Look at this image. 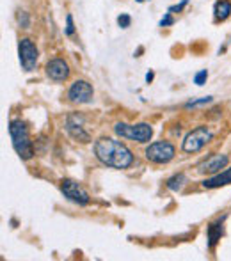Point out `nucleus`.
<instances>
[{"instance_id": "nucleus-24", "label": "nucleus", "mask_w": 231, "mask_h": 261, "mask_svg": "<svg viewBox=\"0 0 231 261\" xmlns=\"http://www.w3.org/2000/svg\"><path fill=\"white\" fill-rule=\"evenodd\" d=\"M137 2H139V4H142V2H146V0H137Z\"/></svg>"}, {"instance_id": "nucleus-4", "label": "nucleus", "mask_w": 231, "mask_h": 261, "mask_svg": "<svg viewBox=\"0 0 231 261\" xmlns=\"http://www.w3.org/2000/svg\"><path fill=\"white\" fill-rule=\"evenodd\" d=\"M212 137H214V134H212L210 128H208V126H197V128H194L192 132H189V134L185 135V139H183V144H182V149L185 153H197L212 141Z\"/></svg>"}, {"instance_id": "nucleus-19", "label": "nucleus", "mask_w": 231, "mask_h": 261, "mask_svg": "<svg viewBox=\"0 0 231 261\" xmlns=\"http://www.w3.org/2000/svg\"><path fill=\"white\" fill-rule=\"evenodd\" d=\"M207 79H208V71L207 69H201V71L196 73V76H194V84H196V86H203V84L207 82Z\"/></svg>"}, {"instance_id": "nucleus-14", "label": "nucleus", "mask_w": 231, "mask_h": 261, "mask_svg": "<svg viewBox=\"0 0 231 261\" xmlns=\"http://www.w3.org/2000/svg\"><path fill=\"white\" fill-rule=\"evenodd\" d=\"M214 14L217 21H224L231 14V0H219L214 7Z\"/></svg>"}, {"instance_id": "nucleus-23", "label": "nucleus", "mask_w": 231, "mask_h": 261, "mask_svg": "<svg viewBox=\"0 0 231 261\" xmlns=\"http://www.w3.org/2000/svg\"><path fill=\"white\" fill-rule=\"evenodd\" d=\"M153 76H155V75H153V71H149L148 75H146V82H148V84L151 82V80H153Z\"/></svg>"}, {"instance_id": "nucleus-16", "label": "nucleus", "mask_w": 231, "mask_h": 261, "mask_svg": "<svg viewBox=\"0 0 231 261\" xmlns=\"http://www.w3.org/2000/svg\"><path fill=\"white\" fill-rule=\"evenodd\" d=\"M212 100L214 98L212 96H204V98H199V100H194V101H189V103H185V109H196V107H201V105H208L212 103Z\"/></svg>"}, {"instance_id": "nucleus-8", "label": "nucleus", "mask_w": 231, "mask_h": 261, "mask_svg": "<svg viewBox=\"0 0 231 261\" xmlns=\"http://www.w3.org/2000/svg\"><path fill=\"white\" fill-rule=\"evenodd\" d=\"M94 98V91L87 80H75L68 89V100L76 105L91 103Z\"/></svg>"}, {"instance_id": "nucleus-15", "label": "nucleus", "mask_w": 231, "mask_h": 261, "mask_svg": "<svg viewBox=\"0 0 231 261\" xmlns=\"http://www.w3.org/2000/svg\"><path fill=\"white\" fill-rule=\"evenodd\" d=\"M185 183H187V176L183 174V172H178V174L171 176V178L167 179L166 185H167V189H169V190L178 192V190H182L183 187H185Z\"/></svg>"}, {"instance_id": "nucleus-21", "label": "nucleus", "mask_w": 231, "mask_h": 261, "mask_svg": "<svg viewBox=\"0 0 231 261\" xmlns=\"http://www.w3.org/2000/svg\"><path fill=\"white\" fill-rule=\"evenodd\" d=\"M173 23H174V18L171 16V13L167 11L166 16H164L162 20H160V27H169V25H173Z\"/></svg>"}, {"instance_id": "nucleus-3", "label": "nucleus", "mask_w": 231, "mask_h": 261, "mask_svg": "<svg viewBox=\"0 0 231 261\" xmlns=\"http://www.w3.org/2000/svg\"><path fill=\"white\" fill-rule=\"evenodd\" d=\"M114 132L121 139H130V141H135L139 144L149 142V139L153 135V128L148 123H137V124L117 123L114 126Z\"/></svg>"}, {"instance_id": "nucleus-12", "label": "nucleus", "mask_w": 231, "mask_h": 261, "mask_svg": "<svg viewBox=\"0 0 231 261\" xmlns=\"http://www.w3.org/2000/svg\"><path fill=\"white\" fill-rule=\"evenodd\" d=\"M228 219V215H222L221 219H217L215 222H212L207 227V244L210 251H215V245L221 242L222 234H224V220Z\"/></svg>"}, {"instance_id": "nucleus-11", "label": "nucleus", "mask_w": 231, "mask_h": 261, "mask_svg": "<svg viewBox=\"0 0 231 261\" xmlns=\"http://www.w3.org/2000/svg\"><path fill=\"white\" fill-rule=\"evenodd\" d=\"M46 76L56 82H64L69 76V66L62 59H52V61L46 62Z\"/></svg>"}, {"instance_id": "nucleus-20", "label": "nucleus", "mask_w": 231, "mask_h": 261, "mask_svg": "<svg viewBox=\"0 0 231 261\" xmlns=\"http://www.w3.org/2000/svg\"><path fill=\"white\" fill-rule=\"evenodd\" d=\"M75 34V25H73V16L68 14L66 16V36H73Z\"/></svg>"}, {"instance_id": "nucleus-2", "label": "nucleus", "mask_w": 231, "mask_h": 261, "mask_svg": "<svg viewBox=\"0 0 231 261\" xmlns=\"http://www.w3.org/2000/svg\"><path fill=\"white\" fill-rule=\"evenodd\" d=\"M9 135L16 155L21 160H31L34 156V144L31 141V134H29L27 124L21 119H13L9 123Z\"/></svg>"}, {"instance_id": "nucleus-13", "label": "nucleus", "mask_w": 231, "mask_h": 261, "mask_svg": "<svg viewBox=\"0 0 231 261\" xmlns=\"http://www.w3.org/2000/svg\"><path fill=\"white\" fill-rule=\"evenodd\" d=\"M226 185H231V167L210 176V178H207L203 181V189H208V190L221 189V187H226Z\"/></svg>"}, {"instance_id": "nucleus-22", "label": "nucleus", "mask_w": 231, "mask_h": 261, "mask_svg": "<svg viewBox=\"0 0 231 261\" xmlns=\"http://www.w3.org/2000/svg\"><path fill=\"white\" fill-rule=\"evenodd\" d=\"M187 4H189V0H183V2L176 4V6H171V7H169V13H182L183 7H185Z\"/></svg>"}, {"instance_id": "nucleus-5", "label": "nucleus", "mask_w": 231, "mask_h": 261, "mask_svg": "<svg viewBox=\"0 0 231 261\" xmlns=\"http://www.w3.org/2000/svg\"><path fill=\"white\" fill-rule=\"evenodd\" d=\"M144 155L151 164H169L176 155V148L169 141H159L149 144L146 148Z\"/></svg>"}, {"instance_id": "nucleus-1", "label": "nucleus", "mask_w": 231, "mask_h": 261, "mask_svg": "<svg viewBox=\"0 0 231 261\" xmlns=\"http://www.w3.org/2000/svg\"><path fill=\"white\" fill-rule=\"evenodd\" d=\"M94 156L104 165L112 169H128L134 164V155L121 141L112 137H100L93 146Z\"/></svg>"}, {"instance_id": "nucleus-18", "label": "nucleus", "mask_w": 231, "mask_h": 261, "mask_svg": "<svg viewBox=\"0 0 231 261\" xmlns=\"http://www.w3.org/2000/svg\"><path fill=\"white\" fill-rule=\"evenodd\" d=\"M130 23H132V18H130V14H119L117 16V25H119L121 29H128L130 27Z\"/></svg>"}, {"instance_id": "nucleus-9", "label": "nucleus", "mask_w": 231, "mask_h": 261, "mask_svg": "<svg viewBox=\"0 0 231 261\" xmlns=\"http://www.w3.org/2000/svg\"><path fill=\"white\" fill-rule=\"evenodd\" d=\"M64 128L69 134V137H73L75 141L84 142V144L91 142V135L84 130V117L79 116V114H69V116L66 117Z\"/></svg>"}, {"instance_id": "nucleus-6", "label": "nucleus", "mask_w": 231, "mask_h": 261, "mask_svg": "<svg viewBox=\"0 0 231 261\" xmlns=\"http://www.w3.org/2000/svg\"><path fill=\"white\" fill-rule=\"evenodd\" d=\"M61 192L66 199L79 204V206H87L91 201L89 194H87L86 190L82 189V185H79L75 179H69V178L61 179Z\"/></svg>"}, {"instance_id": "nucleus-17", "label": "nucleus", "mask_w": 231, "mask_h": 261, "mask_svg": "<svg viewBox=\"0 0 231 261\" xmlns=\"http://www.w3.org/2000/svg\"><path fill=\"white\" fill-rule=\"evenodd\" d=\"M16 20H18V25H20L21 29L31 27V16H29V13H25V11H20V13H18Z\"/></svg>"}, {"instance_id": "nucleus-10", "label": "nucleus", "mask_w": 231, "mask_h": 261, "mask_svg": "<svg viewBox=\"0 0 231 261\" xmlns=\"http://www.w3.org/2000/svg\"><path fill=\"white\" fill-rule=\"evenodd\" d=\"M228 164H229L228 155H212V156H208L203 164L197 165V172L214 176V174H217V172L224 171V169L228 167Z\"/></svg>"}, {"instance_id": "nucleus-7", "label": "nucleus", "mask_w": 231, "mask_h": 261, "mask_svg": "<svg viewBox=\"0 0 231 261\" xmlns=\"http://www.w3.org/2000/svg\"><path fill=\"white\" fill-rule=\"evenodd\" d=\"M18 55H20V64L25 71L36 69L39 52H38V46L32 43V39H29V38L20 39V43H18Z\"/></svg>"}]
</instances>
